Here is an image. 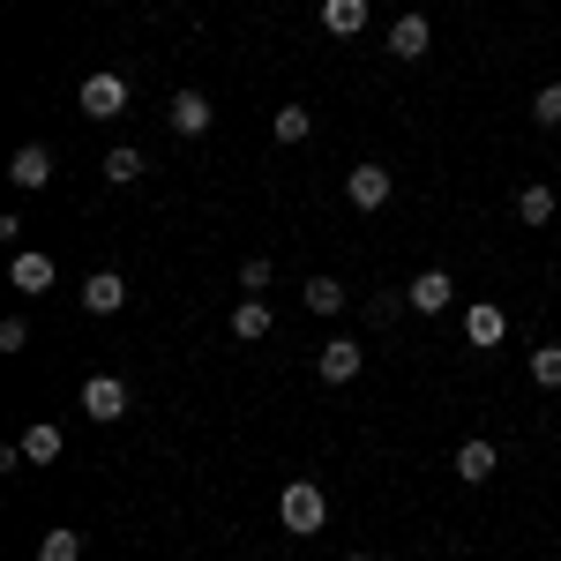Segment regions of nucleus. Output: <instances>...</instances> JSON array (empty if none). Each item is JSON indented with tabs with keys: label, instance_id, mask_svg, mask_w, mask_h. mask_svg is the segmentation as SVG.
Listing matches in <instances>:
<instances>
[{
	"label": "nucleus",
	"instance_id": "obj_2",
	"mask_svg": "<svg viewBox=\"0 0 561 561\" xmlns=\"http://www.w3.org/2000/svg\"><path fill=\"white\" fill-rule=\"evenodd\" d=\"M76 105H83L90 121H121V113H128V76H113V68H98V76H83V90H76Z\"/></svg>",
	"mask_w": 561,
	"mask_h": 561
},
{
	"label": "nucleus",
	"instance_id": "obj_10",
	"mask_svg": "<svg viewBox=\"0 0 561 561\" xmlns=\"http://www.w3.org/2000/svg\"><path fill=\"white\" fill-rule=\"evenodd\" d=\"M427 45H434V23H427V15H397V23H389V53H397V60H420Z\"/></svg>",
	"mask_w": 561,
	"mask_h": 561
},
{
	"label": "nucleus",
	"instance_id": "obj_17",
	"mask_svg": "<svg viewBox=\"0 0 561 561\" xmlns=\"http://www.w3.org/2000/svg\"><path fill=\"white\" fill-rule=\"evenodd\" d=\"M270 135H277V142H307V135H314V113H307V105H277V113H270Z\"/></svg>",
	"mask_w": 561,
	"mask_h": 561
},
{
	"label": "nucleus",
	"instance_id": "obj_19",
	"mask_svg": "<svg viewBox=\"0 0 561 561\" xmlns=\"http://www.w3.org/2000/svg\"><path fill=\"white\" fill-rule=\"evenodd\" d=\"M38 561H83V531H68V524H53L38 539Z\"/></svg>",
	"mask_w": 561,
	"mask_h": 561
},
{
	"label": "nucleus",
	"instance_id": "obj_21",
	"mask_svg": "<svg viewBox=\"0 0 561 561\" xmlns=\"http://www.w3.org/2000/svg\"><path fill=\"white\" fill-rule=\"evenodd\" d=\"M307 307H314V314H337V307H345V285H337V277H307Z\"/></svg>",
	"mask_w": 561,
	"mask_h": 561
},
{
	"label": "nucleus",
	"instance_id": "obj_5",
	"mask_svg": "<svg viewBox=\"0 0 561 561\" xmlns=\"http://www.w3.org/2000/svg\"><path fill=\"white\" fill-rule=\"evenodd\" d=\"M404 300L420 307V314H442V307L457 300V277H449V270H420V277L404 285Z\"/></svg>",
	"mask_w": 561,
	"mask_h": 561
},
{
	"label": "nucleus",
	"instance_id": "obj_6",
	"mask_svg": "<svg viewBox=\"0 0 561 561\" xmlns=\"http://www.w3.org/2000/svg\"><path fill=\"white\" fill-rule=\"evenodd\" d=\"M8 285L38 300L45 285H53V255H38V248H15V262H8Z\"/></svg>",
	"mask_w": 561,
	"mask_h": 561
},
{
	"label": "nucleus",
	"instance_id": "obj_26",
	"mask_svg": "<svg viewBox=\"0 0 561 561\" xmlns=\"http://www.w3.org/2000/svg\"><path fill=\"white\" fill-rule=\"evenodd\" d=\"M345 561H375V554H345Z\"/></svg>",
	"mask_w": 561,
	"mask_h": 561
},
{
	"label": "nucleus",
	"instance_id": "obj_14",
	"mask_svg": "<svg viewBox=\"0 0 561 561\" xmlns=\"http://www.w3.org/2000/svg\"><path fill=\"white\" fill-rule=\"evenodd\" d=\"M322 31L359 38V31H367V0H322Z\"/></svg>",
	"mask_w": 561,
	"mask_h": 561
},
{
	"label": "nucleus",
	"instance_id": "obj_23",
	"mask_svg": "<svg viewBox=\"0 0 561 561\" xmlns=\"http://www.w3.org/2000/svg\"><path fill=\"white\" fill-rule=\"evenodd\" d=\"M531 121H539V128H561V83H547L531 98Z\"/></svg>",
	"mask_w": 561,
	"mask_h": 561
},
{
	"label": "nucleus",
	"instance_id": "obj_15",
	"mask_svg": "<svg viewBox=\"0 0 561 561\" xmlns=\"http://www.w3.org/2000/svg\"><path fill=\"white\" fill-rule=\"evenodd\" d=\"M60 449H68V434L53 427V420H38V427H23V457H31V465H53Z\"/></svg>",
	"mask_w": 561,
	"mask_h": 561
},
{
	"label": "nucleus",
	"instance_id": "obj_8",
	"mask_svg": "<svg viewBox=\"0 0 561 561\" xmlns=\"http://www.w3.org/2000/svg\"><path fill=\"white\" fill-rule=\"evenodd\" d=\"M359 367H367V352L352 345V337H330V345H322V359H314V375H322V382H352Z\"/></svg>",
	"mask_w": 561,
	"mask_h": 561
},
{
	"label": "nucleus",
	"instance_id": "obj_4",
	"mask_svg": "<svg viewBox=\"0 0 561 561\" xmlns=\"http://www.w3.org/2000/svg\"><path fill=\"white\" fill-rule=\"evenodd\" d=\"M345 203L352 210H382L389 203V165H352L345 173Z\"/></svg>",
	"mask_w": 561,
	"mask_h": 561
},
{
	"label": "nucleus",
	"instance_id": "obj_9",
	"mask_svg": "<svg viewBox=\"0 0 561 561\" xmlns=\"http://www.w3.org/2000/svg\"><path fill=\"white\" fill-rule=\"evenodd\" d=\"M494 465H502V449H494L486 434H472V442H457V479H465V486H479V479H494Z\"/></svg>",
	"mask_w": 561,
	"mask_h": 561
},
{
	"label": "nucleus",
	"instance_id": "obj_16",
	"mask_svg": "<svg viewBox=\"0 0 561 561\" xmlns=\"http://www.w3.org/2000/svg\"><path fill=\"white\" fill-rule=\"evenodd\" d=\"M517 217L524 225H547V217H554V187H547V180H524L517 187Z\"/></svg>",
	"mask_w": 561,
	"mask_h": 561
},
{
	"label": "nucleus",
	"instance_id": "obj_12",
	"mask_svg": "<svg viewBox=\"0 0 561 561\" xmlns=\"http://www.w3.org/2000/svg\"><path fill=\"white\" fill-rule=\"evenodd\" d=\"M8 180H15V187H45V180H53V150H45V142H23V150L8 158Z\"/></svg>",
	"mask_w": 561,
	"mask_h": 561
},
{
	"label": "nucleus",
	"instance_id": "obj_11",
	"mask_svg": "<svg viewBox=\"0 0 561 561\" xmlns=\"http://www.w3.org/2000/svg\"><path fill=\"white\" fill-rule=\"evenodd\" d=\"M502 330H510V322H502V307H494V300H472V307H465V337H472L479 352L502 345Z\"/></svg>",
	"mask_w": 561,
	"mask_h": 561
},
{
	"label": "nucleus",
	"instance_id": "obj_3",
	"mask_svg": "<svg viewBox=\"0 0 561 561\" xmlns=\"http://www.w3.org/2000/svg\"><path fill=\"white\" fill-rule=\"evenodd\" d=\"M76 404H83L98 427H113V420H128V382H121V375H90V382L76 389Z\"/></svg>",
	"mask_w": 561,
	"mask_h": 561
},
{
	"label": "nucleus",
	"instance_id": "obj_7",
	"mask_svg": "<svg viewBox=\"0 0 561 561\" xmlns=\"http://www.w3.org/2000/svg\"><path fill=\"white\" fill-rule=\"evenodd\" d=\"M165 121H173V135H210V98L203 90H173Z\"/></svg>",
	"mask_w": 561,
	"mask_h": 561
},
{
	"label": "nucleus",
	"instance_id": "obj_20",
	"mask_svg": "<svg viewBox=\"0 0 561 561\" xmlns=\"http://www.w3.org/2000/svg\"><path fill=\"white\" fill-rule=\"evenodd\" d=\"M142 165H150V158H142L135 142H121V150H105V180H113V187H128V180H142Z\"/></svg>",
	"mask_w": 561,
	"mask_h": 561
},
{
	"label": "nucleus",
	"instance_id": "obj_24",
	"mask_svg": "<svg viewBox=\"0 0 561 561\" xmlns=\"http://www.w3.org/2000/svg\"><path fill=\"white\" fill-rule=\"evenodd\" d=\"M31 345V322H23V314H8V322H0V352H23Z\"/></svg>",
	"mask_w": 561,
	"mask_h": 561
},
{
	"label": "nucleus",
	"instance_id": "obj_25",
	"mask_svg": "<svg viewBox=\"0 0 561 561\" xmlns=\"http://www.w3.org/2000/svg\"><path fill=\"white\" fill-rule=\"evenodd\" d=\"M240 285H248V300H255L262 285H270V262H262V255H248V262H240Z\"/></svg>",
	"mask_w": 561,
	"mask_h": 561
},
{
	"label": "nucleus",
	"instance_id": "obj_13",
	"mask_svg": "<svg viewBox=\"0 0 561 561\" xmlns=\"http://www.w3.org/2000/svg\"><path fill=\"white\" fill-rule=\"evenodd\" d=\"M83 307H90V314H121V307H128V277L98 270V277L83 285Z\"/></svg>",
	"mask_w": 561,
	"mask_h": 561
},
{
	"label": "nucleus",
	"instance_id": "obj_22",
	"mask_svg": "<svg viewBox=\"0 0 561 561\" xmlns=\"http://www.w3.org/2000/svg\"><path fill=\"white\" fill-rule=\"evenodd\" d=\"M531 382H539V389H561V345H539V352H531Z\"/></svg>",
	"mask_w": 561,
	"mask_h": 561
},
{
	"label": "nucleus",
	"instance_id": "obj_1",
	"mask_svg": "<svg viewBox=\"0 0 561 561\" xmlns=\"http://www.w3.org/2000/svg\"><path fill=\"white\" fill-rule=\"evenodd\" d=\"M277 524H285L293 539H314V531L330 524V502H322V486H314V479H293V486L277 494Z\"/></svg>",
	"mask_w": 561,
	"mask_h": 561
},
{
	"label": "nucleus",
	"instance_id": "obj_18",
	"mask_svg": "<svg viewBox=\"0 0 561 561\" xmlns=\"http://www.w3.org/2000/svg\"><path fill=\"white\" fill-rule=\"evenodd\" d=\"M232 337H240V345L270 337V307H262V300H240V307H232Z\"/></svg>",
	"mask_w": 561,
	"mask_h": 561
},
{
	"label": "nucleus",
	"instance_id": "obj_27",
	"mask_svg": "<svg viewBox=\"0 0 561 561\" xmlns=\"http://www.w3.org/2000/svg\"><path fill=\"white\" fill-rule=\"evenodd\" d=\"M173 8H180V0H173Z\"/></svg>",
	"mask_w": 561,
	"mask_h": 561
}]
</instances>
